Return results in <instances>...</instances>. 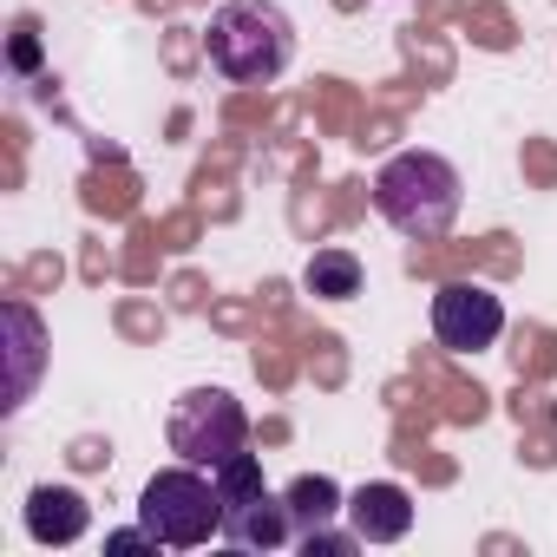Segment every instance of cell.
<instances>
[{
  "label": "cell",
  "mask_w": 557,
  "mask_h": 557,
  "mask_svg": "<svg viewBox=\"0 0 557 557\" xmlns=\"http://www.w3.org/2000/svg\"><path fill=\"white\" fill-rule=\"evenodd\" d=\"M203 53L230 86H269L296 60V21L275 8V0H223L210 14Z\"/></svg>",
  "instance_id": "1"
},
{
  "label": "cell",
  "mask_w": 557,
  "mask_h": 557,
  "mask_svg": "<svg viewBox=\"0 0 557 557\" xmlns=\"http://www.w3.org/2000/svg\"><path fill=\"white\" fill-rule=\"evenodd\" d=\"M459 203H466V184L440 151H394L374 171V210L413 243H440L459 223Z\"/></svg>",
  "instance_id": "2"
},
{
  "label": "cell",
  "mask_w": 557,
  "mask_h": 557,
  "mask_svg": "<svg viewBox=\"0 0 557 557\" xmlns=\"http://www.w3.org/2000/svg\"><path fill=\"white\" fill-rule=\"evenodd\" d=\"M138 524H145L164 550H197V544L223 537V492H216V479H210L203 466L177 459V466H164V472L145 479V492H138Z\"/></svg>",
  "instance_id": "3"
},
{
  "label": "cell",
  "mask_w": 557,
  "mask_h": 557,
  "mask_svg": "<svg viewBox=\"0 0 557 557\" xmlns=\"http://www.w3.org/2000/svg\"><path fill=\"white\" fill-rule=\"evenodd\" d=\"M164 440H171L177 459L216 472L223 459H236L249 446V413L230 387H190V394H177V407L164 420Z\"/></svg>",
  "instance_id": "4"
},
{
  "label": "cell",
  "mask_w": 557,
  "mask_h": 557,
  "mask_svg": "<svg viewBox=\"0 0 557 557\" xmlns=\"http://www.w3.org/2000/svg\"><path fill=\"white\" fill-rule=\"evenodd\" d=\"M505 335V302L485 283H446L433 296V342L453 355H485Z\"/></svg>",
  "instance_id": "5"
},
{
  "label": "cell",
  "mask_w": 557,
  "mask_h": 557,
  "mask_svg": "<svg viewBox=\"0 0 557 557\" xmlns=\"http://www.w3.org/2000/svg\"><path fill=\"white\" fill-rule=\"evenodd\" d=\"M348 524L361 531V544H400V537L413 531V498H407V485H394V479L355 485V492H348Z\"/></svg>",
  "instance_id": "6"
},
{
  "label": "cell",
  "mask_w": 557,
  "mask_h": 557,
  "mask_svg": "<svg viewBox=\"0 0 557 557\" xmlns=\"http://www.w3.org/2000/svg\"><path fill=\"white\" fill-rule=\"evenodd\" d=\"M223 537L236 550H283L296 537V511H289V498L256 492V498H243V505L223 511Z\"/></svg>",
  "instance_id": "7"
},
{
  "label": "cell",
  "mask_w": 557,
  "mask_h": 557,
  "mask_svg": "<svg viewBox=\"0 0 557 557\" xmlns=\"http://www.w3.org/2000/svg\"><path fill=\"white\" fill-rule=\"evenodd\" d=\"M92 531V505L73 485H34L27 492V537L34 544H79Z\"/></svg>",
  "instance_id": "8"
},
{
  "label": "cell",
  "mask_w": 557,
  "mask_h": 557,
  "mask_svg": "<svg viewBox=\"0 0 557 557\" xmlns=\"http://www.w3.org/2000/svg\"><path fill=\"white\" fill-rule=\"evenodd\" d=\"M8 355H14V381H8V400L0 407L14 413V407H27V394L40 381V361H47V329L27 302H8Z\"/></svg>",
  "instance_id": "9"
},
{
  "label": "cell",
  "mask_w": 557,
  "mask_h": 557,
  "mask_svg": "<svg viewBox=\"0 0 557 557\" xmlns=\"http://www.w3.org/2000/svg\"><path fill=\"white\" fill-rule=\"evenodd\" d=\"M302 289L322 302H355L361 296V256L355 249H315L302 269Z\"/></svg>",
  "instance_id": "10"
},
{
  "label": "cell",
  "mask_w": 557,
  "mask_h": 557,
  "mask_svg": "<svg viewBox=\"0 0 557 557\" xmlns=\"http://www.w3.org/2000/svg\"><path fill=\"white\" fill-rule=\"evenodd\" d=\"M283 498H289V511H296V537H302V531H315V524H335V518L348 511V492H342L329 472H302Z\"/></svg>",
  "instance_id": "11"
},
{
  "label": "cell",
  "mask_w": 557,
  "mask_h": 557,
  "mask_svg": "<svg viewBox=\"0 0 557 557\" xmlns=\"http://www.w3.org/2000/svg\"><path fill=\"white\" fill-rule=\"evenodd\" d=\"M210 479H216V492H223V511H230V505H243V498H256V492H269V485H262V459H256L249 446H243L236 459H223Z\"/></svg>",
  "instance_id": "12"
},
{
  "label": "cell",
  "mask_w": 557,
  "mask_h": 557,
  "mask_svg": "<svg viewBox=\"0 0 557 557\" xmlns=\"http://www.w3.org/2000/svg\"><path fill=\"white\" fill-rule=\"evenodd\" d=\"M302 550H309V557H315V550H322V557H348V550H361V531H355V524H348V531L315 524V531H302Z\"/></svg>",
  "instance_id": "13"
},
{
  "label": "cell",
  "mask_w": 557,
  "mask_h": 557,
  "mask_svg": "<svg viewBox=\"0 0 557 557\" xmlns=\"http://www.w3.org/2000/svg\"><path fill=\"white\" fill-rule=\"evenodd\" d=\"M106 550H164L145 524H132V531H106Z\"/></svg>",
  "instance_id": "14"
},
{
  "label": "cell",
  "mask_w": 557,
  "mask_h": 557,
  "mask_svg": "<svg viewBox=\"0 0 557 557\" xmlns=\"http://www.w3.org/2000/svg\"><path fill=\"white\" fill-rule=\"evenodd\" d=\"M14 60H21V66H34V27H27V21H21V40H14Z\"/></svg>",
  "instance_id": "15"
}]
</instances>
